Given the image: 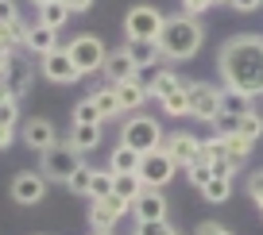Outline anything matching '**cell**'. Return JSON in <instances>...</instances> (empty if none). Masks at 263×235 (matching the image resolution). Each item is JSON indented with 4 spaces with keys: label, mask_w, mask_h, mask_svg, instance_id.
Instances as JSON below:
<instances>
[{
    "label": "cell",
    "mask_w": 263,
    "mask_h": 235,
    "mask_svg": "<svg viewBox=\"0 0 263 235\" xmlns=\"http://www.w3.org/2000/svg\"><path fill=\"white\" fill-rule=\"evenodd\" d=\"M197 235H232V231H229L224 224H213V220H205V224L197 227Z\"/></svg>",
    "instance_id": "42"
},
{
    "label": "cell",
    "mask_w": 263,
    "mask_h": 235,
    "mask_svg": "<svg viewBox=\"0 0 263 235\" xmlns=\"http://www.w3.org/2000/svg\"><path fill=\"white\" fill-rule=\"evenodd\" d=\"M221 112H229V116L252 112V97H248V93H236V89H224L221 93Z\"/></svg>",
    "instance_id": "26"
},
{
    "label": "cell",
    "mask_w": 263,
    "mask_h": 235,
    "mask_svg": "<svg viewBox=\"0 0 263 235\" xmlns=\"http://www.w3.org/2000/svg\"><path fill=\"white\" fill-rule=\"evenodd\" d=\"M74 123H105V116H101V108L93 104V97L74 108Z\"/></svg>",
    "instance_id": "35"
},
{
    "label": "cell",
    "mask_w": 263,
    "mask_h": 235,
    "mask_svg": "<svg viewBox=\"0 0 263 235\" xmlns=\"http://www.w3.org/2000/svg\"><path fill=\"white\" fill-rule=\"evenodd\" d=\"M89 181H93V170L82 162V166L74 170V178L66 181V185H70V193H78V197H89Z\"/></svg>",
    "instance_id": "34"
},
{
    "label": "cell",
    "mask_w": 263,
    "mask_h": 235,
    "mask_svg": "<svg viewBox=\"0 0 263 235\" xmlns=\"http://www.w3.org/2000/svg\"><path fill=\"white\" fill-rule=\"evenodd\" d=\"M143 189H147V185H143V178H140V174H116V197H120V201H136V197H140L143 193Z\"/></svg>",
    "instance_id": "24"
},
{
    "label": "cell",
    "mask_w": 263,
    "mask_h": 235,
    "mask_svg": "<svg viewBox=\"0 0 263 235\" xmlns=\"http://www.w3.org/2000/svg\"><path fill=\"white\" fill-rule=\"evenodd\" d=\"M136 70H140V66L132 62V54L128 50H108V58H105V66H101V73H105L108 77V85H120V81H132V77H136Z\"/></svg>",
    "instance_id": "15"
},
{
    "label": "cell",
    "mask_w": 263,
    "mask_h": 235,
    "mask_svg": "<svg viewBox=\"0 0 263 235\" xmlns=\"http://www.w3.org/2000/svg\"><path fill=\"white\" fill-rule=\"evenodd\" d=\"M16 120H20V97H0V123H8V127H16Z\"/></svg>",
    "instance_id": "36"
},
{
    "label": "cell",
    "mask_w": 263,
    "mask_h": 235,
    "mask_svg": "<svg viewBox=\"0 0 263 235\" xmlns=\"http://www.w3.org/2000/svg\"><path fill=\"white\" fill-rule=\"evenodd\" d=\"M209 123H213V131H217V135H236V123H240V116L217 112V116H213V120H209Z\"/></svg>",
    "instance_id": "37"
},
{
    "label": "cell",
    "mask_w": 263,
    "mask_h": 235,
    "mask_svg": "<svg viewBox=\"0 0 263 235\" xmlns=\"http://www.w3.org/2000/svg\"><path fill=\"white\" fill-rule=\"evenodd\" d=\"M132 216H136V224H143V220H166V197L159 189H143L132 201Z\"/></svg>",
    "instance_id": "14"
},
{
    "label": "cell",
    "mask_w": 263,
    "mask_h": 235,
    "mask_svg": "<svg viewBox=\"0 0 263 235\" xmlns=\"http://www.w3.org/2000/svg\"><path fill=\"white\" fill-rule=\"evenodd\" d=\"M66 143H74L82 154L97 151V143H101V123H74V127H70V135H66Z\"/></svg>",
    "instance_id": "19"
},
{
    "label": "cell",
    "mask_w": 263,
    "mask_h": 235,
    "mask_svg": "<svg viewBox=\"0 0 263 235\" xmlns=\"http://www.w3.org/2000/svg\"><path fill=\"white\" fill-rule=\"evenodd\" d=\"M12 139H16V127L0 123V151H4V146H12Z\"/></svg>",
    "instance_id": "43"
},
{
    "label": "cell",
    "mask_w": 263,
    "mask_h": 235,
    "mask_svg": "<svg viewBox=\"0 0 263 235\" xmlns=\"http://www.w3.org/2000/svg\"><path fill=\"white\" fill-rule=\"evenodd\" d=\"M24 47L31 50L35 58H43V54H50V50H58V31H54V27H47V24H27Z\"/></svg>",
    "instance_id": "16"
},
{
    "label": "cell",
    "mask_w": 263,
    "mask_h": 235,
    "mask_svg": "<svg viewBox=\"0 0 263 235\" xmlns=\"http://www.w3.org/2000/svg\"><path fill=\"white\" fill-rule=\"evenodd\" d=\"M70 16H74V12L66 8L62 0H50V4H43V8H39V24L54 27V31H58V27H62V24H66V19H70Z\"/></svg>",
    "instance_id": "25"
},
{
    "label": "cell",
    "mask_w": 263,
    "mask_h": 235,
    "mask_svg": "<svg viewBox=\"0 0 263 235\" xmlns=\"http://www.w3.org/2000/svg\"><path fill=\"white\" fill-rule=\"evenodd\" d=\"M186 81H178V73L174 70H159V77L151 81V89H147V97H155V100H163V97H171V93H178Z\"/></svg>",
    "instance_id": "22"
},
{
    "label": "cell",
    "mask_w": 263,
    "mask_h": 235,
    "mask_svg": "<svg viewBox=\"0 0 263 235\" xmlns=\"http://www.w3.org/2000/svg\"><path fill=\"white\" fill-rule=\"evenodd\" d=\"M93 235H112V231H93Z\"/></svg>",
    "instance_id": "48"
},
{
    "label": "cell",
    "mask_w": 263,
    "mask_h": 235,
    "mask_svg": "<svg viewBox=\"0 0 263 235\" xmlns=\"http://www.w3.org/2000/svg\"><path fill=\"white\" fill-rule=\"evenodd\" d=\"M31 77H35L31 62H27V58H20V54H12V58H8V66H4V73H0V85H4L12 97H20V93L31 85Z\"/></svg>",
    "instance_id": "13"
},
{
    "label": "cell",
    "mask_w": 263,
    "mask_h": 235,
    "mask_svg": "<svg viewBox=\"0 0 263 235\" xmlns=\"http://www.w3.org/2000/svg\"><path fill=\"white\" fill-rule=\"evenodd\" d=\"M213 4H232V0H213Z\"/></svg>",
    "instance_id": "47"
},
{
    "label": "cell",
    "mask_w": 263,
    "mask_h": 235,
    "mask_svg": "<svg viewBox=\"0 0 263 235\" xmlns=\"http://www.w3.org/2000/svg\"><path fill=\"white\" fill-rule=\"evenodd\" d=\"M124 50L132 54V62H136V66H155L159 58H163V54H159V42H147V39H128V42H124Z\"/></svg>",
    "instance_id": "21"
},
{
    "label": "cell",
    "mask_w": 263,
    "mask_h": 235,
    "mask_svg": "<svg viewBox=\"0 0 263 235\" xmlns=\"http://www.w3.org/2000/svg\"><path fill=\"white\" fill-rule=\"evenodd\" d=\"M174 158L159 146V151H151V154H143V162H140V178H143V185L147 189H163L166 181H174Z\"/></svg>",
    "instance_id": "8"
},
{
    "label": "cell",
    "mask_w": 263,
    "mask_h": 235,
    "mask_svg": "<svg viewBox=\"0 0 263 235\" xmlns=\"http://www.w3.org/2000/svg\"><path fill=\"white\" fill-rule=\"evenodd\" d=\"M39 70H43V77H47V81H54V85H70V81H78V77H82V70L74 66V58H70V50H66V47L43 54V58H39Z\"/></svg>",
    "instance_id": "9"
},
{
    "label": "cell",
    "mask_w": 263,
    "mask_h": 235,
    "mask_svg": "<svg viewBox=\"0 0 263 235\" xmlns=\"http://www.w3.org/2000/svg\"><path fill=\"white\" fill-rule=\"evenodd\" d=\"M159 104H163L166 116H190V93H186V85H182L178 93H171V97H163Z\"/></svg>",
    "instance_id": "30"
},
{
    "label": "cell",
    "mask_w": 263,
    "mask_h": 235,
    "mask_svg": "<svg viewBox=\"0 0 263 235\" xmlns=\"http://www.w3.org/2000/svg\"><path fill=\"white\" fill-rule=\"evenodd\" d=\"M163 151L174 158V166H178V170H186L190 162H197V158H201V139H194L190 131H174L171 139H163Z\"/></svg>",
    "instance_id": "12"
},
{
    "label": "cell",
    "mask_w": 263,
    "mask_h": 235,
    "mask_svg": "<svg viewBox=\"0 0 263 235\" xmlns=\"http://www.w3.org/2000/svg\"><path fill=\"white\" fill-rule=\"evenodd\" d=\"M120 143L132 146V151H140V154H151V151L163 146V127H159V120H151V116H132L120 127Z\"/></svg>",
    "instance_id": "3"
},
{
    "label": "cell",
    "mask_w": 263,
    "mask_h": 235,
    "mask_svg": "<svg viewBox=\"0 0 263 235\" xmlns=\"http://www.w3.org/2000/svg\"><path fill=\"white\" fill-rule=\"evenodd\" d=\"M201 39H205V31H201V24H197V16H166L163 31H159V54L171 58V62H190V58L201 50Z\"/></svg>",
    "instance_id": "2"
},
{
    "label": "cell",
    "mask_w": 263,
    "mask_h": 235,
    "mask_svg": "<svg viewBox=\"0 0 263 235\" xmlns=\"http://www.w3.org/2000/svg\"><path fill=\"white\" fill-rule=\"evenodd\" d=\"M174 235H182V231H174Z\"/></svg>",
    "instance_id": "49"
},
{
    "label": "cell",
    "mask_w": 263,
    "mask_h": 235,
    "mask_svg": "<svg viewBox=\"0 0 263 235\" xmlns=\"http://www.w3.org/2000/svg\"><path fill=\"white\" fill-rule=\"evenodd\" d=\"M236 131L255 143V139L263 135V116H259V112H244V116H240V123H236Z\"/></svg>",
    "instance_id": "32"
},
{
    "label": "cell",
    "mask_w": 263,
    "mask_h": 235,
    "mask_svg": "<svg viewBox=\"0 0 263 235\" xmlns=\"http://www.w3.org/2000/svg\"><path fill=\"white\" fill-rule=\"evenodd\" d=\"M140 162H143V154L132 151V146H124V143L108 154V170L112 174H140Z\"/></svg>",
    "instance_id": "20"
},
{
    "label": "cell",
    "mask_w": 263,
    "mask_h": 235,
    "mask_svg": "<svg viewBox=\"0 0 263 235\" xmlns=\"http://www.w3.org/2000/svg\"><path fill=\"white\" fill-rule=\"evenodd\" d=\"M221 81L224 89L259 97L263 93V39L259 35H236L221 47Z\"/></svg>",
    "instance_id": "1"
},
{
    "label": "cell",
    "mask_w": 263,
    "mask_h": 235,
    "mask_svg": "<svg viewBox=\"0 0 263 235\" xmlns=\"http://www.w3.org/2000/svg\"><path fill=\"white\" fill-rule=\"evenodd\" d=\"M62 4H66L70 12H89V8H93V0H62Z\"/></svg>",
    "instance_id": "45"
},
{
    "label": "cell",
    "mask_w": 263,
    "mask_h": 235,
    "mask_svg": "<svg viewBox=\"0 0 263 235\" xmlns=\"http://www.w3.org/2000/svg\"><path fill=\"white\" fill-rule=\"evenodd\" d=\"M224 146H229V158H232V162H236V166H244L255 143H252V139H244V135L236 131V135H224Z\"/></svg>",
    "instance_id": "28"
},
{
    "label": "cell",
    "mask_w": 263,
    "mask_h": 235,
    "mask_svg": "<svg viewBox=\"0 0 263 235\" xmlns=\"http://www.w3.org/2000/svg\"><path fill=\"white\" fill-rule=\"evenodd\" d=\"M186 178L194 181L197 189H205L209 181H213V162H205V158H197V162H190V166H186Z\"/></svg>",
    "instance_id": "31"
},
{
    "label": "cell",
    "mask_w": 263,
    "mask_h": 235,
    "mask_svg": "<svg viewBox=\"0 0 263 235\" xmlns=\"http://www.w3.org/2000/svg\"><path fill=\"white\" fill-rule=\"evenodd\" d=\"M66 50H70V58H74V66L82 73H97L101 66H105V58H108L105 42H101L97 35H78L74 42H66Z\"/></svg>",
    "instance_id": "7"
},
{
    "label": "cell",
    "mask_w": 263,
    "mask_h": 235,
    "mask_svg": "<svg viewBox=\"0 0 263 235\" xmlns=\"http://www.w3.org/2000/svg\"><path fill=\"white\" fill-rule=\"evenodd\" d=\"M132 212V204L128 201H120V197H105V201H93V212H89V224H93V231H112L116 227V220L120 216H128Z\"/></svg>",
    "instance_id": "11"
},
{
    "label": "cell",
    "mask_w": 263,
    "mask_h": 235,
    "mask_svg": "<svg viewBox=\"0 0 263 235\" xmlns=\"http://www.w3.org/2000/svg\"><path fill=\"white\" fill-rule=\"evenodd\" d=\"M209 4H213V0H182V12H186V16H197V12H205Z\"/></svg>",
    "instance_id": "41"
},
{
    "label": "cell",
    "mask_w": 263,
    "mask_h": 235,
    "mask_svg": "<svg viewBox=\"0 0 263 235\" xmlns=\"http://www.w3.org/2000/svg\"><path fill=\"white\" fill-rule=\"evenodd\" d=\"M232 8L236 12H255V8H263V0H232Z\"/></svg>",
    "instance_id": "44"
},
{
    "label": "cell",
    "mask_w": 263,
    "mask_h": 235,
    "mask_svg": "<svg viewBox=\"0 0 263 235\" xmlns=\"http://www.w3.org/2000/svg\"><path fill=\"white\" fill-rule=\"evenodd\" d=\"M136 235H174V227L166 220H143V224H136Z\"/></svg>",
    "instance_id": "38"
},
{
    "label": "cell",
    "mask_w": 263,
    "mask_h": 235,
    "mask_svg": "<svg viewBox=\"0 0 263 235\" xmlns=\"http://www.w3.org/2000/svg\"><path fill=\"white\" fill-rule=\"evenodd\" d=\"M24 143L31 146V151H47V146H54L58 143V131H54V123L50 120H27L24 123Z\"/></svg>",
    "instance_id": "17"
},
{
    "label": "cell",
    "mask_w": 263,
    "mask_h": 235,
    "mask_svg": "<svg viewBox=\"0 0 263 235\" xmlns=\"http://www.w3.org/2000/svg\"><path fill=\"white\" fill-rule=\"evenodd\" d=\"M8 193H12L16 204H39L43 197H47V178H43V170H20L16 178H12Z\"/></svg>",
    "instance_id": "10"
},
{
    "label": "cell",
    "mask_w": 263,
    "mask_h": 235,
    "mask_svg": "<svg viewBox=\"0 0 263 235\" xmlns=\"http://www.w3.org/2000/svg\"><path fill=\"white\" fill-rule=\"evenodd\" d=\"M112 89H116V100H120V112H136V108L147 104V89H143L136 77H132V81L112 85Z\"/></svg>",
    "instance_id": "18"
},
{
    "label": "cell",
    "mask_w": 263,
    "mask_h": 235,
    "mask_svg": "<svg viewBox=\"0 0 263 235\" xmlns=\"http://www.w3.org/2000/svg\"><path fill=\"white\" fill-rule=\"evenodd\" d=\"M186 93H190V116L194 120H213L221 112V85H209V81H186Z\"/></svg>",
    "instance_id": "6"
},
{
    "label": "cell",
    "mask_w": 263,
    "mask_h": 235,
    "mask_svg": "<svg viewBox=\"0 0 263 235\" xmlns=\"http://www.w3.org/2000/svg\"><path fill=\"white\" fill-rule=\"evenodd\" d=\"M201 197H205L209 204H224L232 197V178H213L205 189H201Z\"/></svg>",
    "instance_id": "29"
},
{
    "label": "cell",
    "mask_w": 263,
    "mask_h": 235,
    "mask_svg": "<svg viewBox=\"0 0 263 235\" xmlns=\"http://www.w3.org/2000/svg\"><path fill=\"white\" fill-rule=\"evenodd\" d=\"M166 16L159 8H151V4H136V8L124 16V31H128V39H147V42H159V31H163Z\"/></svg>",
    "instance_id": "5"
},
{
    "label": "cell",
    "mask_w": 263,
    "mask_h": 235,
    "mask_svg": "<svg viewBox=\"0 0 263 235\" xmlns=\"http://www.w3.org/2000/svg\"><path fill=\"white\" fill-rule=\"evenodd\" d=\"M31 4H35V8H43V4H50V0H31Z\"/></svg>",
    "instance_id": "46"
},
{
    "label": "cell",
    "mask_w": 263,
    "mask_h": 235,
    "mask_svg": "<svg viewBox=\"0 0 263 235\" xmlns=\"http://www.w3.org/2000/svg\"><path fill=\"white\" fill-rule=\"evenodd\" d=\"M248 193H252V201L259 204V212H263V170H255L252 178H248Z\"/></svg>",
    "instance_id": "39"
},
{
    "label": "cell",
    "mask_w": 263,
    "mask_h": 235,
    "mask_svg": "<svg viewBox=\"0 0 263 235\" xmlns=\"http://www.w3.org/2000/svg\"><path fill=\"white\" fill-rule=\"evenodd\" d=\"M82 162H85V158H82V151H78L74 143H54V146L43 151V166H39V170H43L47 181H70Z\"/></svg>",
    "instance_id": "4"
},
{
    "label": "cell",
    "mask_w": 263,
    "mask_h": 235,
    "mask_svg": "<svg viewBox=\"0 0 263 235\" xmlns=\"http://www.w3.org/2000/svg\"><path fill=\"white\" fill-rule=\"evenodd\" d=\"M116 193V174L112 170H93V181H89V197L93 201H105V197Z\"/></svg>",
    "instance_id": "23"
},
{
    "label": "cell",
    "mask_w": 263,
    "mask_h": 235,
    "mask_svg": "<svg viewBox=\"0 0 263 235\" xmlns=\"http://www.w3.org/2000/svg\"><path fill=\"white\" fill-rule=\"evenodd\" d=\"M0 24H16V0H0Z\"/></svg>",
    "instance_id": "40"
},
{
    "label": "cell",
    "mask_w": 263,
    "mask_h": 235,
    "mask_svg": "<svg viewBox=\"0 0 263 235\" xmlns=\"http://www.w3.org/2000/svg\"><path fill=\"white\" fill-rule=\"evenodd\" d=\"M93 104L101 108V116H105V120H116V116H120V100H116V89H112V85H105V89L93 93Z\"/></svg>",
    "instance_id": "27"
},
{
    "label": "cell",
    "mask_w": 263,
    "mask_h": 235,
    "mask_svg": "<svg viewBox=\"0 0 263 235\" xmlns=\"http://www.w3.org/2000/svg\"><path fill=\"white\" fill-rule=\"evenodd\" d=\"M201 158H205V162H221V158H229V146H224V135L201 139Z\"/></svg>",
    "instance_id": "33"
}]
</instances>
